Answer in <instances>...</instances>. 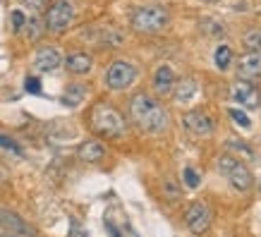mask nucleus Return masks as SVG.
<instances>
[{"label":"nucleus","instance_id":"nucleus-1","mask_svg":"<svg viewBox=\"0 0 261 237\" xmlns=\"http://www.w3.org/2000/svg\"><path fill=\"white\" fill-rule=\"evenodd\" d=\"M129 120L135 122L139 129L149 132V135H161L166 132L170 125V115L161 106L153 96L149 94H135L129 98Z\"/></svg>","mask_w":261,"mask_h":237},{"label":"nucleus","instance_id":"nucleus-2","mask_svg":"<svg viewBox=\"0 0 261 237\" xmlns=\"http://www.w3.org/2000/svg\"><path fill=\"white\" fill-rule=\"evenodd\" d=\"M89 125L94 129V135L103 137V139H118L125 135L127 120L111 103H96L89 113Z\"/></svg>","mask_w":261,"mask_h":237},{"label":"nucleus","instance_id":"nucleus-3","mask_svg":"<svg viewBox=\"0 0 261 237\" xmlns=\"http://www.w3.org/2000/svg\"><path fill=\"white\" fill-rule=\"evenodd\" d=\"M170 22V15H168L166 8L161 5H139V8L132 12L129 17V24L137 34H144V36H151V34L163 32Z\"/></svg>","mask_w":261,"mask_h":237},{"label":"nucleus","instance_id":"nucleus-4","mask_svg":"<svg viewBox=\"0 0 261 237\" xmlns=\"http://www.w3.org/2000/svg\"><path fill=\"white\" fill-rule=\"evenodd\" d=\"M74 22V0H50L43 17V27L50 34H65Z\"/></svg>","mask_w":261,"mask_h":237},{"label":"nucleus","instance_id":"nucleus-5","mask_svg":"<svg viewBox=\"0 0 261 237\" xmlns=\"http://www.w3.org/2000/svg\"><path fill=\"white\" fill-rule=\"evenodd\" d=\"M103 79H106V87L111 91H125V89H129L135 84L137 67L132 63H127V60H115V63L108 65Z\"/></svg>","mask_w":261,"mask_h":237},{"label":"nucleus","instance_id":"nucleus-6","mask_svg":"<svg viewBox=\"0 0 261 237\" xmlns=\"http://www.w3.org/2000/svg\"><path fill=\"white\" fill-rule=\"evenodd\" d=\"M211 218H214V214L204 201H192L187 206V211H185V223L194 235H204L206 230L211 228Z\"/></svg>","mask_w":261,"mask_h":237},{"label":"nucleus","instance_id":"nucleus-7","mask_svg":"<svg viewBox=\"0 0 261 237\" xmlns=\"http://www.w3.org/2000/svg\"><path fill=\"white\" fill-rule=\"evenodd\" d=\"M182 125H185V129L194 137H211L214 135V120H211V115H206V113H201V111L185 113Z\"/></svg>","mask_w":261,"mask_h":237},{"label":"nucleus","instance_id":"nucleus-8","mask_svg":"<svg viewBox=\"0 0 261 237\" xmlns=\"http://www.w3.org/2000/svg\"><path fill=\"white\" fill-rule=\"evenodd\" d=\"M0 228L3 232H12L19 237H34V228L24 221L19 214L10 211V208H0Z\"/></svg>","mask_w":261,"mask_h":237},{"label":"nucleus","instance_id":"nucleus-9","mask_svg":"<svg viewBox=\"0 0 261 237\" xmlns=\"http://www.w3.org/2000/svg\"><path fill=\"white\" fill-rule=\"evenodd\" d=\"M225 177H228V182H230V187L235 192H249L254 187V175H252V170L245 166V163H240V161H235L232 166L225 170Z\"/></svg>","mask_w":261,"mask_h":237},{"label":"nucleus","instance_id":"nucleus-10","mask_svg":"<svg viewBox=\"0 0 261 237\" xmlns=\"http://www.w3.org/2000/svg\"><path fill=\"white\" fill-rule=\"evenodd\" d=\"M230 98L238 101L242 108H259V91L254 87L252 82H242L238 79L232 89H230Z\"/></svg>","mask_w":261,"mask_h":237},{"label":"nucleus","instance_id":"nucleus-11","mask_svg":"<svg viewBox=\"0 0 261 237\" xmlns=\"http://www.w3.org/2000/svg\"><path fill=\"white\" fill-rule=\"evenodd\" d=\"M60 65H63V56H60V50L53 46L39 48L36 56H34V67H36V72H56Z\"/></svg>","mask_w":261,"mask_h":237},{"label":"nucleus","instance_id":"nucleus-12","mask_svg":"<svg viewBox=\"0 0 261 237\" xmlns=\"http://www.w3.org/2000/svg\"><path fill=\"white\" fill-rule=\"evenodd\" d=\"M63 65L70 74L84 77V74H89V72L94 70V58L89 56V53H84V50H74L67 58H63Z\"/></svg>","mask_w":261,"mask_h":237},{"label":"nucleus","instance_id":"nucleus-13","mask_svg":"<svg viewBox=\"0 0 261 237\" xmlns=\"http://www.w3.org/2000/svg\"><path fill=\"white\" fill-rule=\"evenodd\" d=\"M238 70V79L242 82H252V79L261 77V53H245L235 65Z\"/></svg>","mask_w":261,"mask_h":237},{"label":"nucleus","instance_id":"nucleus-14","mask_svg":"<svg viewBox=\"0 0 261 237\" xmlns=\"http://www.w3.org/2000/svg\"><path fill=\"white\" fill-rule=\"evenodd\" d=\"M177 77H175V72L170 65H159L156 72H153V79H151V84H153V91L159 96H168L173 94V87Z\"/></svg>","mask_w":261,"mask_h":237},{"label":"nucleus","instance_id":"nucleus-15","mask_svg":"<svg viewBox=\"0 0 261 237\" xmlns=\"http://www.w3.org/2000/svg\"><path fill=\"white\" fill-rule=\"evenodd\" d=\"M77 156L84 161V163H98L106 158V146H103L98 139H89L77 149Z\"/></svg>","mask_w":261,"mask_h":237},{"label":"nucleus","instance_id":"nucleus-16","mask_svg":"<svg viewBox=\"0 0 261 237\" xmlns=\"http://www.w3.org/2000/svg\"><path fill=\"white\" fill-rule=\"evenodd\" d=\"M197 82L192 77H185V79H177L175 82V87H173V98L177 103H187L192 101L194 96H197Z\"/></svg>","mask_w":261,"mask_h":237},{"label":"nucleus","instance_id":"nucleus-17","mask_svg":"<svg viewBox=\"0 0 261 237\" xmlns=\"http://www.w3.org/2000/svg\"><path fill=\"white\" fill-rule=\"evenodd\" d=\"M84 98H87V87L80 84V82L70 84V87L65 89V94H63V103L65 106H70V108H77Z\"/></svg>","mask_w":261,"mask_h":237},{"label":"nucleus","instance_id":"nucleus-18","mask_svg":"<svg viewBox=\"0 0 261 237\" xmlns=\"http://www.w3.org/2000/svg\"><path fill=\"white\" fill-rule=\"evenodd\" d=\"M161 192H163V197H166L168 201H177V199L182 197V187L177 185L175 177H163V182H161Z\"/></svg>","mask_w":261,"mask_h":237},{"label":"nucleus","instance_id":"nucleus-19","mask_svg":"<svg viewBox=\"0 0 261 237\" xmlns=\"http://www.w3.org/2000/svg\"><path fill=\"white\" fill-rule=\"evenodd\" d=\"M242 46L247 48V53H261V29H252L245 34Z\"/></svg>","mask_w":261,"mask_h":237},{"label":"nucleus","instance_id":"nucleus-20","mask_svg":"<svg viewBox=\"0 0 261 237\" xmlns=\"http://www.w3.org/2000/svg\"><path fill=\"white\" fill-rule=\"evenodd\" d=\"M216 67L218 70H228L230 63H232V50H230V46H225V43H221V46L216 48Z\"/></svg>","mask_w":261,"mask_h":237},{"label":"nucleus","instance_id":"nucleus-21","mask_svg":"<svg viewBox=\"0 0 261 237\" xmlns=\"http://www.w3.org/2000/svg\"><path fill=\"white\" fill-rule=\"evenodd\" d=\"M27 19H29V17L24 15L22 10H12V12H10V22H12V32H24V27H27Z\"/></svg>","mask_w":261,"mask_h":237},{"label":"nucleus","instance_id":"nucleus-22","mask_svg":"<svg viewBox=\"0 0 261 237\" xmlns=\"http://www.w3.org/2000/svg\"><path fill=\"white\" fill-rule=\"evenodd\" d=\"M182 177H185V185H187V187H192V190H197L199 185H201V175H199L194 168H190V166L182 170Z\"/></svg>","mask_w":261,"mask_h":237},{"label":"nucleus","instance_id":"nucleus-23","mask_svg":"<svg viewBox=\"0 0 261 237\" xmlns=\"http://www.w3.org/2000/svg\"><path fill=\"white\" fill-rule=\"evenodd\" d=\"M201 29H204L206 34H216V36H221L223 32H225V27H223V22H218V19H201Z\"/></svg>","mask_w":261,"mask_h":237},{"label":"nucleus","instance_id":"nucleus-24","mask_svg":"<svg viewBox=\"0 0 261 237\" xmlns=\"http://www.w3.org/2000/svg\"><path fill=\"white\" fill-rule=\"evenodd\" d=\"M228 149H230V151H238V153H242L245 158H252V149H249L245 142H238V139H228Z\"/></svg>","mask_w":261,"mask_h":237},{"label":"nucleus","instance_id":"nucleus-25","mask_svg":"<svg viewBox=\"0 0 261 237\" xmlns=\"http://www.w3.org/2000/svg\"><path fill=\"white\" fill-rule=\"evenodd\" d=\"M230 118L235 120L240 127H245V129H249V127H252V120L247 118V113L238 111V108H230Z\"/></svg>","mask_w":261,"mask_h":237},{"label":"nucleus","instance_id":"nucleus-26","mask_svg":"<svg viewBox=\"0 0 261 237\" xmlns=\"http://www.w3.org/2000/svg\"><path fill=\"white\" fill-rule=\"evenodd\" d=\"M0 146L12 151V153H17V156H22V146H19L15 139H10V137H5V135H0Z\"/></svg>","mask_w":261,"mask_h":237},{"label":"nucleus","instance_id":"nucleus-27","mask_svg":"<svg viewBox=\"0 0 261 237\" xmlns=\"http://www.w3.org/2000/svg\"><path fill=\"white\" fill-rule=\"evenodd\" d=\"M24 89L29 91V94H41L43 89H41V82L36 77H27V82H24Z\"/></svg>","mask_w":261,"mask_h":237},{"label":"nucleus","instance_id":"nucleus-28","mask_svg":"<svg viewBox=\"0 0 261 237\" xmlns=\"http://www.w3.org/2000/svg\"><path fill=\"white\" fill-rule=\"evenodd\" d=\"M22 5H27L32 12H41L48 5V0H22Z\"/></svg>","mask_w":261,"mask_h":237},{"label":"nucleus","instance_id":"nucleus-29","mask_svg":"<svg viewBox=\"0 0 261 237\" xmlns=\"http://www.w3.org/2000/svg\"><path fill=\"white\" fill-rule=\"evenodd\" d=\"M70 237H87V232H84V230H82V228H77V223H72Z\"/></svg>","mask_w":261,"mask_h":237},{"label":"nucleus","instance_id":"nucleus-30","mask_svg":"<svg viewBox=\"0 0 261 237\" xmlns=\"http://www.w3.org/2000/svg\"><path fill=\"white\" fill-rule=\"evenodd\" d=\"M106 228L111 230V235H113V237H122V235H120V230H118V228H115V225H113V223H111V221H106Z\"/></svg>","mask_w":261,"mask_h":237},{"label":"nucleus","instance_id":"nucleus-31","mask_svg":"<svg viewBox=\"0 0 261 237\" xmlns=\"http://www.w3.org/2000/svg\"><path fill=\"white\" fill-rule=\"evenodd\" d=\"M5 182H8V170L0 166V185H5Z\"/></svg>","mask_w":261,"mask_h":237},{"label":"nucleus","instance_id":"nucleus-32","mask_svg":"<svg viewBox=\"0 0 261 237\" xmlns=\"http://www.w3.org/2000/svg\"><path fill=\"white\" fill-rule=\"evenodd\" d=\"M0 237H19V235H12V232H0Z\"/></svg>","mask_w":261,"mask_h":237},{"label":"nucleus","instance_id":"nucleus-33","mask_svg":"<svg viewBox=\"0 0 261 237\" xmlns=\"http://www.w3.org/2000/svg\"><path fill=\"white\" fill-rule=\"evenodd\" d=\"M204 3H211V5H214V3H221V0H204Z\"/></svg>","mask_w":261,"mask_h":237},{"label":"nucleus","instance_id":"nucleus-34","mask_svg":"<svg viewBox=\"0 0 261 237\" xmlns=\"http://www.w3.org/2000/svg\"><path fill=\"white\" fill-rule=\"evenodd\" d=\"M259 187H261V182H259Z\"/></svg>","mask_w":261,"mask_h":237}]
</instances>
